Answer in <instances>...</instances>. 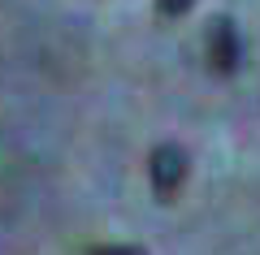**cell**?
Instances as JSON below:
<instances>
[{
	"instance_id": "7a4b0ae2",
	"label": "cell",
	"mask_w": 260,
	"mask_h": 255,
	"mask_svg": "<svg viewBox=\"0 0 260 255\" xmlns=\"http://www.w3.org/2000/svg\"><path fill=\"white\" fill-rule=\"evenodd\" d=\"M208 61H213L217 74H234L243 61V39L234 30L230 18H213L208 22Z\"/></svg>"
},
{
	"instance_id": "6da1fadb",
	"label": "cell",
	"mask_w": 260,
	"mask_h": 255,
	"mask_svg": "<svg viewBox=\"0 0 260 255\" xmlns=\"http://www.w3.org/2000/svg\"><path fill=\"white\" fill-rule=\"evenodd\" d=\"M148 177H152V191H156L160 203H169L186 182V152L178 143H160L152 147L148 156Z\"/></svg>"
},
{
	"instance_id": "3957f363",
	"label": "cell",
	"mask_w": 260,
	"mask_h": 255,
	"mask_svg": "<svg viewBox=\"0 0 260 255\" xmlns=\"http://www.w3.org/2000/svg\"><path fill=\"white\" fill-rule=\"evenodd\" d=\"M87 255H148V251L135 242H109V246H91Z\"/></svg>"
},
{
	"instance_id": "277c9868",
	"label": "cell",
	"mask_w": 260,
	"mask_h": 255,
	"mask_svg": "<svg viewBox=\"0 0 260 255\" xmlns=\"http://www.w3.org/2000/svg\"><path fill=\"white\" fill-rule=\"evenodd\" d=\"M195 0H156V9H160V18H182L186 9H191Z\"/></svg>"
}]
</instances>
